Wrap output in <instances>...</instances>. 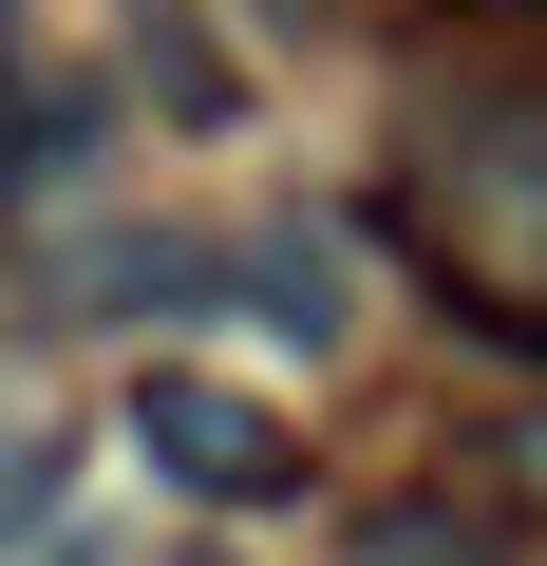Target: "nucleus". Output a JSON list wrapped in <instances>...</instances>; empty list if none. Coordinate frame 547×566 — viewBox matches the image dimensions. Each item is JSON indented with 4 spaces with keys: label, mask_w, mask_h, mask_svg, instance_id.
<instances>
[{
    "label": "nucleus",
    "mask_w": 547,
    "mask_h": 566,
    "mask_svg": "<svg viewBox=\"0 0 547 566\" xmlns=\"http://www.w3.org/2000/svg\"><path fill=\"white\" fill-rule=\"evenodd\" d=\"M39 528H57V434L0 416V547H39Z\"/></svg>",
    "instance_id": "nucleus-6"
},
{
    "label": "nucleus",
    "mask_w": 547,
    "mask_h": 566,
    "mask_svg": "<svg viewBox=\"0 0 547 566\" xmlns=\"http://www.w3.org/2000/svg\"><path fill=\"white\" fill-rule=\"evenodd\" d=\"M133 453L189 491V510H284L322 453H303V416H264V397H227V378H189V359H151L133 378Z\"/></svg>",
    "instance_id": "nucleus-2"
},
{
    "label": "nucleus",
    "mask_w": 547,
    "mask_h": 566,
    "mask_svg": "<svg viewBox=\"0 0 547 566\" xmlns=\"http://www.w3.org/2000/svg\"><path fill=\"white\" fill-rule=\"evenodd\" d=\"M39 322H227V245L208 227H76L39 264Z\"/></svg>",
    "instance_id": "nucleus-3"
},
{
    "label": "nucleus",
    "mask_w": 547,
    "mask_h": 566,
    "mask_svg": "<svg viewBox=\"0 0 547 566\" xmlns=\"http://www.w3.org/2000/svg\"><path fill=\"white\" fill-rule=\"evenodd\" d=\"M227 303H245V322H284V340L322 359V340H340V245H322L303 208H264V227H227Z\"/></svg>",
    "instance_id": "nucleus-4"
},
{
    "label": "nucleus",
    "mask_w": 547,
    "mask_h": 566,
    "mask_svg": "<svg viewBox=\"0 0 547 566\" xmlns=\"http://www.w3.org/2000/svg\"><path fill=\"white\" fill-rule=\"evenodd\" d=\"M340 566H528L509 547V510L491 491H397V510H359V547Z\"/></svg>",
    "instance_id": "nucleus-5"
},
{
    "label": "nucleus",
    "mask_w": 547,
    "mask_h": 566,
    "mask_svg": "<svg viewBox=\"0 0 547 566\" xmlns=\"http://www.w3.org/2000/svg\"><path fill=\"white\" fill-rule=\"evenodd\" d=\"M491 472H509V491L547 510V416H509V453H491Z\"/></svg>",
    "instance_id": "nucleus-7"
},
{
    "label": "nucleus",
    "mask_w": 547,
    "mask_h": 566,
    "mask_svg": "<svg viewBox=\"0 0 547 566\" xmlns=\"http://www.w3.org/2000/svg\"><path fill=\"white\" fill-rule=\"evenodd\" d=\"M378 227L453 303V340L547 359V39H491V57H453V76L397 95Z\"/></svg>",
    "instance_id": "nucleus-1"
}]
</instances>
